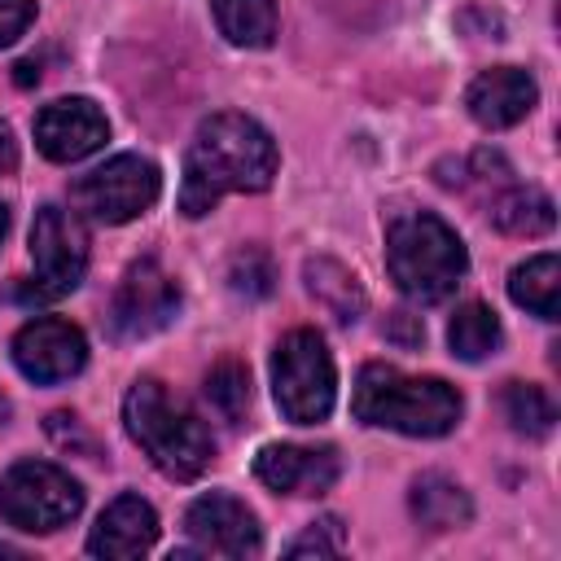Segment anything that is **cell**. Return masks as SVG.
Segmentation results:
<instances>
[{
  "instance_id": "obj_1",
  "label": "cell",
  "mask_w": 561,
  "mask_h": 561,
  "mask_svg": "<svg viewBox=\"0 0 561 561\" xmlns=\"http://www.w3.org/2000/svg\"><path fill=\"white\" fill-rule=\"evenodd\" d=\"M276 167H280V153L267 127H259L250 114H237V110L210 114L202 118L184 153L180 210L188 219H202L228 193H263Z\"/></svg>"
},
{
  "instance_id": "obj_2",
  "label": "cell",
  "mask_w": 561,
  "mask_h": 561,
  "mask_svg": "<svg viewBox=\"0 0 561 561\" xmlns=\"http://www.w3.org/2000/svg\"><path fill=\"white\" fill-rule=\"evenodd\" d=\"M351 412L364 425L408 438H443L460 425L465 399L443 377H408L394 364H364L351 390Z\"/></svg>"
},
{
  "instance_id": "obj_3",
  "label": "cell",
  "mask_w": 561,
  "mask_h": 561,
  "mask_svg": "<svg viewBox=\"0 0 561 561\" xmlns=\"http://www.w3.org/2000/svg\"><path fill=\"white\" fill-rule=\"evenodd\" d=\"M123 425L131 443L149 456V465L171 482H193L215 460V438L202 416L184 399H175L158 377L131 381L123 399Z\"/></svg>"
},
{
  "instance_id": "obj_4",
  "label": "cell",
  "mask_w": 561,
  "mask_h": 561,
  "mask_svg": "<svg viewBox=\"0 0 561 561\" xmlns=\"http://www.w3.org/2000/svg\"><path fill=\"white\" fill-rule=\"evenodd\" d=\"M386 267L403 298L430 307L451 298L460 285L469 254L451 224H443L430 210H399L386 224Z\"/></svg>"
},
{
  "instance_id": "obj_5",
  "label": "cell",
  "mask_w": 561,
  "mask_h": 561,
  "mask_svg": "<svg viewBox=\"0 0 561 561\" xmlns=\"http://www.w3.org/2000/svg\"><path fill=\"white\" fill-rule=\"evenodd\" d=\"M272 394L285 421L316 425L333 412L337 373L324 337L316 329H289L272 351Z\"/></svg>"
},
{
  "instance_id": "obj_6",
  "label": "cell",
  "mask_w": 561,
  "mask_h": 561,
  "mask_svg": "<svg viewBox=\"0 0 561 561\" xmlns=\"http://www.w3.org/2000/svg\"><path fill=\"white\" fill-rule=\"evenodd\" d=\"M79 508H83V486L48 460H18L0 478V517L13 530L53 535L70 526Z\"/></svg>"
},
{
  "instance_id": "obj_7",
  "label": "cell",
  "mask_w": 561,
  "mask_h": 561,
  "mask_svg": "<svg viewBox=\"0 0 561 561\" xmlns=\"http://www.w3.org/2000/svg\"><path fill=\"white\" fill-rule=\"evenodd\" d=\"M158 193H162L158 167L140 153H118L70 184V206L96 224H127L145 215L158 202Z\"/></svg>"
},
{
  "instance_id": "obj_8",
  "label": "cell",
  "mask_w": 561,
  "mask_h": 561,
  "mask_svg": "<svg viewBox=\"0 0 561 561\" xmlns=\"http://www.w3.org/2000/svg\"><path fill=\"white\" fill-rule=\"evenodd\" d=\"M31 259H35V276L22 289L26 302L66 298L83 280V272H88V232L75 219V210H61V206H39L35 210Z\"/></svg>"
},
{
  "instance_id": "obj_9",
  "label": "cell",
  "mask_w": 561,
  "mask_h": 561,
  "mask_svg": "<svg viewBox=\"0 0 561 561\" xmlns=\"http://www.w3.org/2000/svg\"><path fill=\"white\" fill-rule=\"evenodd\" d=\"M175 316H180V285L162 272L158 259H136L110 298L105 324L114 342H140L162 333Z\"/></svg>"
},
{
  "instance_id": "obj_10",
  "label": "cell",
  "mask_w": 561,
  "mask_h": 561,
  "mask_svg": "<svg viewBox=\"0 0 561 561\" xmlns=\"http://www.w3.org/2000/svg\"><path fill=\"white\" fill-rule=\"evenodd\" d=\"M18 373L35 386H57L83 373L88 364V337L79 324L61 320V316H35L13 333L9 346Z\"/></svg>"
},
{
  "instance_id": "obj_11",
  "label": "cell",
  "mask_w": 561,
  "mask_h": 561,
  "mask_svg": "<svg viewBox=\"0 0 561 561\" xmlns=\"http://www.w3.org/2000/svg\"><path fill=\"white\" fill-rule=\"evenodd\" d=\"M184 530L193 539L188 557H254L263 548L259 517L228 491L197 495L184 513Z\"/></svg>"
},
{
  "instance_id": "obj_12",
  "label": "cell",
  "mask_w": 561,
  "mask_h": 561,
  "mask_svg": "<svg viewBox=\"0 0 561 561\" xmlns=\"http://www.w3.org/2000/svg\"><path fill=\"white\" fill-rule=\"evenodd\" d=\"M110 140V123L96 101L61 96L35 114V145L48 162H79Z\"/></svg>"
},
{
  "instance_id": "obj_13",
  "label": "cell",
  "mask_w": 561,
  "mask_h": 561,
  "mask_svg": "<svg viewBox=\"0 0 561 561\" xmlns=\"http://www.w3.org/2000/svg\"><path fill=\"white\" fill-rule=\"evenodd\" d=\"M254 478L280 495H324L342 478V460H337V447L267 443L254 456Z\"/></svg>"
},
{
  "instance_id": "obj_14",
  "label": "cell",
  "mask_w": 561,
  "mask_h": 561,
  "mask_svg": "<svg viewBox=\"0 0 561 561\" xmlns=\"http://www.w3.org/2000/svg\"><path fill=\"white\" fill-rule=\"evenodd\" d=\"M535 101H539V88L522 66H491L465 88L469 118L486 131H504L522 123L535 110Z\"/></svg>"
},
{
  "instance_id": "obj_15",
  "label": "cell",
  "mask_w": 561,
  "mask_h": 561,
  "mask_svg": "<svg viewBox=\"0 0 561 561\" xmlns=\"http://www.w3.org/2000/svg\"><path fill=\"white\" fill-rule=\"evenodd\" d=\"M158 539V513L140 500V495H118L114 504H105V513L96 517L92 535H88V552L92 557H140L149 552Z\"/></svg>"
},
{
  "instance_id": "obj_16",
  "label": "cell",
  "mask_w": 561,
  "mask_h": 561,
  "mask_svg": "<svg viewBox=\"0 0 561 561\" xmlns=\"http://www.w3.org/2000/svg\"><path fill=\"white\" fill-rule=\"evenodd\" d=\"M408 508L425 530H460L473 517L469 491L447 473H421L408 491Z\"/></svg>"
},
{
  "instance_id": "obj_17",
  "label": "cell",
  "mask_w": 561,
  "mask_h": 561,
  "mask_svg": "<svg viewBox=\"0 0 561 561\" xmlns=\"http://www.w3.org/2000/svg\"><path fill=\"white\" fill-rule=\"evenodd\" d=\"M302 280H307V294H311L337 324H355V320L364 316V307H368V298H364V289H359V280H355V272L342 267V263L329 259V254L307 259V263H302Z\"/></svg>"
},
{
  "instance_id": "obj_18",
  "label": "cell",
  "mask_w": 561,
  "mask_h": 561,
  "mask_svg": "<svg viewBox=\"0 0 561 561\" xmlns=\"http://www.w3.org/2000/svg\"><path fill=\"white\" fill-rule=\"evenodd\" d=\"M491 224L508 237H543L557 224V206L535 184H508L491 197Z\"/></svg>"
},
{
  "instance_id": "obj_19",
  "label": "cell",
  "mask_w": 561,
  "mask_h": 561,
  "mask_svg": "<svg viewBox=\"0 0 561 561\" xmlns=\"http://www.w3.org/2000/svg\"><path fill=\"white\" fill-rule=\"evenodd\" d=\"M508 298L539 320H557L561 316V263H557V254H535V259L517 263L508 276Z\"/></svg>"
},
{
  "instance_id": "obj_20",
  "label": "cell",
  "mask_w": 561,
  "mask_h": 561,
  "mask_svg": "<svg viewBox=\"0 0 561 561\" xmlns=\"http://www.w3.org/2000/svg\"><path fill=\"white\" fill-rule=\"evenodd\" d=\"M210 13L237 48H267L276 39V0H210Z\"/></svg>"
},
{
  "instance_id": "obj_21",
  "label": "cell",
  "mask_w": 561,
  "mask_h": 561,
  "mask_svg": "<svg viewBox=\"0 0 561 561\" xmlns=\"http://www.w3.org/2000/svg\"><path fill=\"white\" fill-rule=\"evenodd\" d=\"M504 342V329H500V316L486 307V302H465L456 307L451 324H447V346L456 359L465 364H478L486 355H495Z\"/></svg>"
},
{
  "instance_id": "obj_22",
  "label": "cell",
  "mask_w": 561,
  "mask_h": 561,
  "mask_svg": "<svg viewBox=\"0 0 561 561\" xmlns=\"http://www.w3.org/2000/svg\"><path fill=\"white\" fill-rule=\"evenodd\" d=\"M500 408H504V421L530 438H543L557 425V403L548 399L543 386H530V381H504Z\"/></svg>"
},
{
  "instance_id": "obj_23",
  "label": "cell",
  "mask_w": 561,
  "mask_h": 561,
  "mask_svg": "<svg viewBox=\"0 0 561 561\" xmlns=\"http://www.w3.org/2000/svg\"><path fill=\"white\" fill-rule=\"evenodd\" d=\"M202 394H206V403H210V412H215L219 421L241 425L245 412H250V373H245V364H241V359H219V364L206 373Z\"/></svg>"
},
{
  "instance_id": "obj_24",
  "label": "cell",
  "mask_w": 561,
  "mask_h": 561,
  "mask_svg": "<svg viewBox=\"0 0 561 561\" xmlns=\"http://www.w3.org/2000/svg\"><path fill=\"white\" fill-rule=\"evenodd\" d=\"M228 285L237 294H245V298H267L276 289V263H272V254L259 250V245L237 250L232 263H228Z\"/></svg>"
},
{
  "instance_id": "obj_25",
  "label": "cell",
  "mask_w": 561,
  "mask_h": 561,
  "mask_svg": "<svg viewBox=\"0 0 561 561\" xmlns=\"http://www.w3.org/2000/svg\"><path fill=\"white\" fill-rule=\"evenodd\" d=\"M342 548H346L342 517H320V522H311L285 552H289V557H337Z\"/></svg>"
},
{
  "instance_id": "obj_26",
  "label": "cell",
  "mask_w": 561,
  "mask_h": 561,
  "mask_svg": "<svg viewBox=\"0 0 561 561\" xmlns=\"http://www.w3.org/2000/svg\"><path fill=\"white\" fill-rule=\"evenodd\" d=\"M35 22V0H0V48H9Z\"/></svg>"
},
{
  "instance_id": "obj_27",
  "label": "cell",
  "mask_w": 561,
  "mask_h": 561,
  "mask_svg": "<svg viewBox=\"0 0 561 561\" xmlns=\"http://www.w3.org/2000/svg\"><path fill=\"white\" fill-rule=\"evenodd\" d=\"M48 434H53L61 447H79V451H88V456L96 451L92 438L79 430V416H70V412H53V416H48Z\"/></svg>"
},
{
  "instance_id": "obj_28",
  "label": "cell",
  "mask_w": 561,
  "mask_h": 561,
  "mask_svg": "<svg viewBox=\"0 0 561 561\" xmlns=\"http://www.w3.org/2000/svg\"><path fill=\"white\" fill-rule=\"evenodd\" d=\"M386 337H394L399 346H421L425 329H421V316H408V311H394L390 324H386Z\"/></svg>"
},
{
  "instance_id": "obj_29",
  "label": "cell",
  "mask_w": 561,
  "mask_h": 561,
  "mask_svg": "<svg viewBox=\"0 0 561 561\" xmlns=\"http://www.w3.org/2000/svg\"><path fill=\"white\" fill-rule=\"evenodd\" d=\"M18 167V140L9 131V123H0V175H9Z\"/></svg>"
},
{
  "instance_id": "obj_30",
  "label": "cell",
  "mask_w": 561,
  "mask_h": 561,
  "mask_svg": "<svg viewBox=\"0 0 561 561\" xmlns=\"http://www.w3.org/2000/svg\"><path fill=\"white\" fill-rule=\"evenodd\" d=\"M4 232H9V206L0 202V241H4Z\"/></svg>"
},
{
  "instance_id": "obj_31",
  "label": "cell",
  "mask_w": 561,
  "mask_h": 561,
  "mask_svg": "<svg viewBox=\"0 0 561 561\" xmlns=\"http://www.w3.org/2000/svg\"><path fill=\"white\" fill-rule=\"evenodd\" d=\"M9 421V399H4V390H0V425Z\"/></svg>"
}]
</instances>
